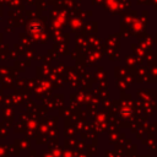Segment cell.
<instances>
[{"label":"cell","mask_w":157,"mask_h":157,"mask_svg":"<svg viewBox=\"0 0 157 157\" xmlns=\"http://www.w3.org/2000/svg\"><path fill=\"white\" fill-rule=\"evenodd\" d=\"M28 29H29L31 32H40V31H42V23H40L39 21L34 20V21H32V22L28 25Z\"/></svg>","instance_id":"cell-1"}]
</instances>
